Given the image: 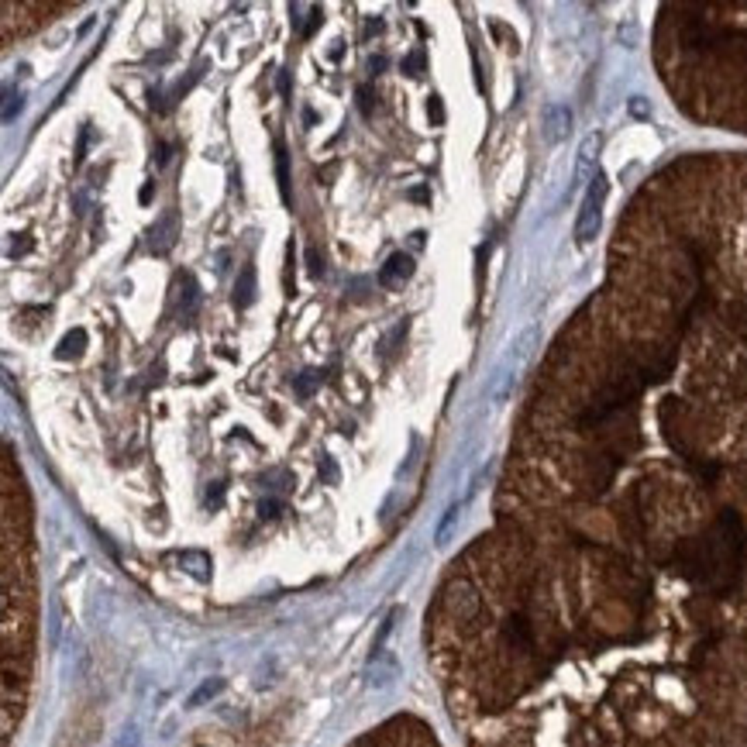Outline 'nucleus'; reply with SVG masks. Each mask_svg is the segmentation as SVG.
I'll return each instance as SVG.
<instances>
[{"label": "nucleus", "instance_id": "f257e3e1", "mask_svg": "<svg viewBox=\"0 0 747 747\" xmlns=\"http://www.w3.org/2000/svg\"><path fill=\"white\" fill-rule=\"evenodd\" d=\"M606 193H610V183H606L603 172H596L593 183H589V189H586V196H582L579 217H575V241L589 244V241L599 234V227H603V203H606Z\"/></svg>", "mask_w": 747, "mask_h": 747}, {"label": "nucleus", "instance_id": "f03ea898", "mask_svg": "<svg viewBox=\"0 0 747 747\" xmlns=\"http://www.w3.org/2000/svg\"><path fill=\"white\" fill-rule=\"evenodd\" d=\"M444 603H448L451 617H458L461 623L475 620L479 610H482V599H479V593H475V586H472L468 579H455V582H448V589H444Z\"/></svg>", "mask_w": 747, "mask_h": 747}, {"label": "nucleus", "instance_id": "7ed1b4c3", "mask_svg": "<svg viewBox=\"0 0 747 747\" xmlns=\"http://www.w3.org/2000/svg\"><path fill=\"white\" fill-rule=\"evenodd\" d=\"M148 234H152V238H148V248H152L155 255L172 252V244H176V238H179V214H176V210H165V214L152 224Z\"/></svg>", "mask_w": 747, "mask_h": 747}, {"label": "nucleus", "instance_id": "20e7f679", "mask_svg": "<svg viewBox=\"0 0 747 747\" xmlns=\"http://www.w3.org/2000/svg\"><path fill=\"white\" fill-rule=\"evenodd\" d=\"M410 276H413V255L396 252V255H389L386 266L379 269V286H386V290H400Z\"/></svg>", "mask_w": 747, "mask_h": 747}, {"label": "nucleus", "instance_id": "39448f33", "mask_svg": "<svg viewBox=\"0 0 747 747\" xmlns=\"http://www.w3.org/2000/svg\"><path fill=\"white\" fill-rule=\"evenodd\" d=\"M599 148H603V135H586L582 145H579V159H575V183L582 179H593L599 169H596V159H599Z\"/></svg>", "mask_w": 747, "mask_h": 747}, {"label": "nucleus", "instance_id": "423d86ee", "mask_svg": "<svg viewBox=\"0 0 747 747\" xmlns=\"http://www.w3.org/2000/svg\"><path fill=\"white\" fill-rule=\"evenodd\" d=\"M541 121H544V138H548V141H562V138L568 135V128H572V111H568L565 104L551 100V104L544 107Z\"/></svg>", "mask_w": 747, "mask_h": 747}, {"label": "nucleus", "instance_id": "0eeeda50", "mask_svg": "<svg viewBox=\"0 0 747 747\" xmlns=\"http://www.w3.org/2000/svg\"><path fill=\"white\" fill-rule=\"evenodd\" d=\"M172 562H179L193 579H200V582H207L210 579V558L203 555V551H179V555H172Z\"/></svg>", "mask_w": 747, "mask_h": 747}, {"label": "nucleus", "instance_id": "6e6552de", "mask_svg": "<svg viewBox=\"0 0 747 747\" xmlns=\"http://www.w3.org/2000/svg\"><path fill=\"white\" fill-rule=\"evenodd\" d=\"M252 300H255V269L244 266L238 283H234V307L244 310V307H252Z\"/></svg>", "mask_w": 747, "mask_h": 747}, {"label": "nucleus", "instance_id": "1a4fd4ad", "mask_svg": "<svg viewBox=\"0 0 747 747\" xmlns=\"http://www.w3.org/2000/svg\"><path fill=\"white\" fill-rule=\"evenodd\" d=\"M83 348H87V331L83 327H73L62 341H59V348H56V358H80L83 355Z\"/></svg>", "mask_w": 747, "mask_h": 747}, {"label": "nucleus", "instance_id": "9d476101", "mask_svg": "<svg viewBox=\"0 0 747 747\" xmlns=\"http://www.w3.org/2000/svg\"><path fill=\"white\" fill-rule=\"evenodd\" d=\"M196 303H200V286H196V279L186 273V276H179V310H183V314H193Z\"/></svg>", "mask_w": 747, "mask_h": 747}, {"label": "nucleus", "instance_id": "9b49d317", "mask_svg": "<svg viewBox=\"0 0 747 747\" xmlns=\"http://www.w3.org/2000/svg\"><path fill=\"white\" fill-rule=\"evenodd\" d=\"M276 179H279L283 200L290 203V155H286V145H283V141H276Z\"/></svg>", "mask_w": 747, "mask_h": 747}, {"label": "nucleus", "instance_id": "f8f14e48", "mask_svg": "<svg viewBox=\"0 0 747 747\" xmlns=\"http://www.w3.org/2000/svg\"><path fill=\"white\" fill-rule=\"evenodd\" d=\"M458 514H461V507H458V503L444 510V517H441V524H437V531H434V544H448V534L455 531V524H458Z\"/></svg>", "mask_w": 747, "mask_h": 747}, {"label": "nucleus", "instance_id": "ddd939ff", "mask_svg": "<svg viewBox=\"0 0 747 747\" xmlns=\"http://www.w3.org/2000/svg\"><path fill=\"white\" fill-rule=\"evenodd\" d=\"M314 11H317V8H310V4H290V21H293V28H297L300 35H307V28H310V21H314Z\"/></svg>", "mask_w": 747, "mask_h": 747}, {"label": "nucleus", "instance_id": "4468645a", "mask_svg": "<svg viewBox=\"0 0 747 747\" xmlns=\"http://www.w3.org/2000/svg\"><path fill=\"white\" fill-rule=\"evenodd\" d=\"M220 689H224V678H207V682H203V685H200V689L189 696V709L203 706V702H207V699H214Z\"/></svg>", "mask_w": 747, "mask_h": 747}, {"label": "nucleus", "instance_id": "2eb2a0df", "mask_svg": "<svg viewBox=\"0 0 747 747\" xmlns=\"http://www.w3.org/2000/svg\"><path fill=\"white\" fill-rule=\"evenodd\" d=\"M317 386H321V372H317V369H307V372H300V376L293 379V393H297V396H310Z\"/></svg>", "mask_w": 747, "mask_h": 747}, {"label": "nucleus", "instance_id": "dca6fc26", "mask_svg": "<svg viewBox=\"0 0 747 747\" xmlns=\"http://www.w3.org/2000/svg\"><path fill=\"white\" fill-rule=\"evenodd\" d=\"M21 107H25V97H21V90L8 87V90H4V121L11 124V121L21 114Z\"/></svg>", "mask_w": 747, "mask_h": 747}, {"label": "nucleus", "instance_id": "f3484780", "mask_svg": "<svg viewBox=\"0 0 747 747\" xmlns=\"http://www.w3.org/2000/svg\"><path fill=\"white\" fill-rule=\"evenodd\" d=\"M424 66H427L424 52H413V56H406V59H403V73H410V76H420V73H424Z\"/></svg>", "mask_w": 747, "mask_h": 747}, {"label": "nucleus", "instance_id": "a211bd4d", "mask_svg": "<svg viewBox=\"0 0 747 747\" xmlns=\"http://www.w3.org/2000/svg\"><path fill=\"white\" fill-rule=\"evenodd\" d=\"M427 117H430L434 124H441V121H444V104H441V97H437V93L427 100Z\"/></svg>", "mask_w": 747, "mask_h": 747}, {"label": "nucleus", "instance_id": "6ab92c4d", "mask_svg": "<svg viewBox=\"0 0 747 747\" xmlns=\"http://www.w3.org/2000/svg\"><path fill=\"white\" fill-rule=\"evenodd\" d=\"M372 104H376L372 87H358V107H362V114H372Z\"/></svg>", "mask_w": 747, "mask_h": 747}, {"label": "nucleus", "instance_id": "aec40b11", "mask_svg": "<svg viewBox=\"0 0 747 747\" xmlns=\"http://www.w3.org/2000/svg\"><path fill=\"white\" fill-rule=\"evenodd\" d=\"M307 266H310V273H314V276H321V273H324V255L317 252V248H310V252H307Z\"/></svg>", "mask_w": 747, "mask_h": 747}, {"label": "nucleus", "instance_id": "412c9836", "mask_svg": "<svg viewBox=\"0 0 747 747\" xmlns=\"http://www.w3.org/2000/svg\"><path fill=\"white\" fill-rule=\"evenodd\" d=\"M87 141H90V128H83V131H80V145H76V165H83V159H87Z\"/></svg>", "mask_w": 747, "mask_h": 747}, {"label": "nucleus", "instance_id": "4be33fe9", "mask_svg": "<svg viewBox=\"0 0 747 747\" xmlns=\"http://www.w3.org/2000/svg\"><path fill=\"white\" fill-rule=\"evenodd\" d=\"M406 196H410V200H417V203H430V189H427V186H413Z\"/></svg>", "mask_w": 747, "mask_h": 747}, {"label": "nucleus", "instance_id": "5701e85b", "mask_svg": "<svg viewBox=\"0 0 747 747\" xmlns=\"http://www.w3.org/2000/svg\"><path fill=\"white\" fill-rule=\"evenodd\" d=\"M279 93H283V100H290V73L286 69H279Z\"/></svg>", "mask_w": 747, "mask_h": 747}, {"label": "nucleus", "instance_id": "b1692460", "mask_svg": "<svg viewBox=\"0 0 747 747\" xmlns=\"http://www.w3.org/2000/svg\"><path fill=\"white\" fill-rule=\"evenodd\" d=\"M276 510H279V503H276V500H266V503L259 507V514H262V520H266V517H276Z\"/></svg>", "mask_w": 747, "mask_h": 747}, {"label": "nucleus", "instance_id": "393cba45", "mask_svg": "<svg viewBox=\"0 0 747 747\" xmlns=\"http://www.w3.org/2000/svg\"><path fill=\"white\" fill-rule=\"evenodd\" d=\"M28 248H32V241H28V234H25V241H14V244H11V255H25Z\"/></svg>", "mask_w": 747, "mask_h": 747}, {"label": "nucleus", "instance_id": "a878e982", "mask_svg": "<svg viewBox=\"0 0 747 747\" xmlns=\"http://www.w3.org/2000/svg\"><path fill=\"white\" fill-rule=\"evenodd\" d=\"M630 111H634L637 117H647V104H644L641 97H634V100H630Z\"/></svg>", "mask_w": 747, "mask_h": 747}, {"label": "nucleus", "instance_id": "bb28decb", "mask_svg": "<svg viewBox=\"0 0 747 747\" xmlns=\"http://www.w3.org/2000/svg\"><path fill=\"white\" fill-rule=\"evenodd\" d=\"M386 69V56H376L372 62H369V73H382Z\"/></svg>", "mask_w": 747, "mask_h": 747}, {"label": "nucleus", "instance_id": "cd10ccee", "mask_svg": "<svg viewBox=\"0 0 747 747\" xmlns=\"http://www.w3.org/2000/svg\"><path fill=\"white\" fill-rule=\"evenodd\" d=\"M379 32H382V21H379V18L365 25V38H369V35H379Z\"/></svg>", "mask_w": 747, "mask_h": 747}, {"label": "nucleus", "instance_id": "c85d7f7f", "mask_svg": "<svg viewBox=\"0 0 747 747\" xmlns=\"http://www.w3.org/2000/svg\"><path fill=\"white\" fill-rule=\"evenodd\" d=\"M138 200H141V203H148V200H152V183H145V186H141V193H138Z\"/></svg>", "mask_w": 747, "mask_h": 747}, {"label": "nucleus", "instance_id": "c756f323", "mask_svg": "<svg viewBox=\"0 0 747 747\" xmlns=\"http://www.w3.org/2000/svg\"><path fill=\"white\" fill-rule=\"evenodd\" d=\"M169 152H172L169 145H162V148H159V165H165V162H169Z\"/></svg>", "mask_w": 747, "mask_h": 747}, {"label": "nucleus", "instance_id": "7c9ffc66", "mask_svg": "<svg viewBox=\"0 0 747 747\" xmlns=\"http://www.w3.org/2000/svg\"><path fill=\"white\" fill-rule=\"evenodd\" d=\"M410 238H413V248H424V238H427V234H424V231H413Z\"/></svg>", "mask_w": 747, "mask_h": 747}]
</instances>
